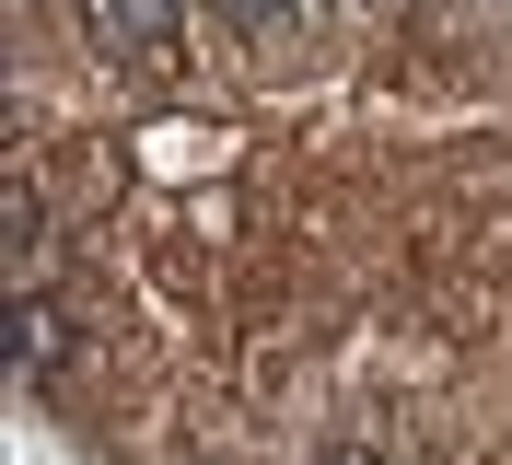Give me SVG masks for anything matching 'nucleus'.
Instances as JSON below:
<instances>
[{
    "label": "nucleus",
    "mask_w": 512,
    "mask_h": 465,
    "mask_svg": "<svg viewBox=\"0 0 512 465\" xmlns=\"http://www.w3.org/2000/svg\"><path fill=\"white\" fill-rule=\"evenodd\" d=\"M70 24H82V47H94L105 70H175L187 59V0H70Z\"/></svg>",
    "instance_id": "obj_1"
},
{
    "label": "nucleus",
    "mask_w": 512,
    "mask_h": 465,
    "mask_svg": "<svg viewBox=\"0 0 512 465\" xmlns=\"http://www.w3.org/2000/svg\"><path fill=\"white\" fill-rule=\"evenodd\" d=\"M12 163L47 186V210H59L70 233H94V221L128 198V140H59V152H35V140H24Z\"/></svg>",
    "instance_id": "obj_2"
},
{
    "label": "nucleus",
    "mask_w": 512,
    "mask_h": 465,
    "mask_svg": "<svg viewBox=\"0 0 512 465\" xmlns=\"http://www.w3.org/2000/svg\"><path fill=\"white\" fill-rule=\"evenodd\" d=\"M210 12H222L245 47H315V35L350 12V0H210Z\"/></svg>",
    "instance_id": "obj_3"
},
{
    "label": "nucleus",
    "mask_w": 512,
    "mask_h": 465,
    "mask_svg": "<svg viewBox=\"0 0 512 465\" xmlns=\"http://www.w3.org/2000/svg\"><path fill=\"white\" fill-rule=\"evenodd\" d=\"M315 465H396V454H384V442H361V431H350V442H326Z\"/></svg>",
    "instance_id": "obj_4"
}]
</instances>
